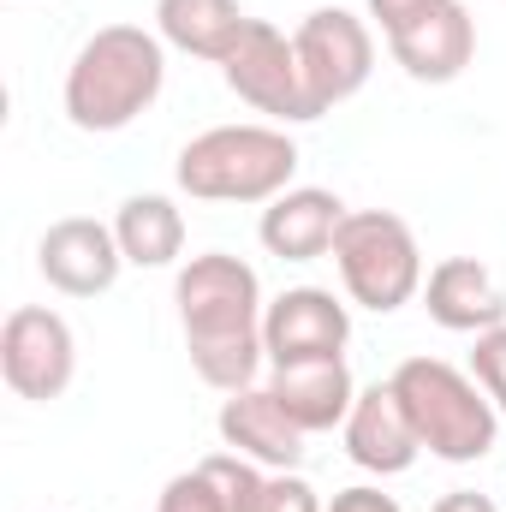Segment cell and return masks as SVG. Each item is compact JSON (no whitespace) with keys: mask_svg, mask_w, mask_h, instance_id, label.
I'll return each mask as SVG.
<instances>
[{"mask_svg":"<svg viewBox=\"0 0 506 512\" xmlns=\"http://www.w3.org/2000/svg\"><path fill=\"white\" fill-rule=\"evenodd\" d=\"M268 393L286 405V417L304 435H328V429H346L358 382H352L346 358H298V364L268 370Z\"/></svg>","mask_w":506,"mask_h":512,"instance_id":"15","label":"cell"},{"mask_svg":"<svg viewBox=\"0 0 506 512\" xmlns=\"http://www.w3.org/2000/svg\"><path fill=\"white\" fill-rule=\"evenodd\" d=\"M364 6H370V24L381 36H399V30H411L417 18H429V12H441L453 0H364Z\"/></svg>","mask_w":506,"mask_h":512,"instance_id":"23","label":"cell"},{"mask_svg":"<svg viewBox=\"0 0 506 512\" xmlns=\"http://www.w3.org/2000/svg\"><path fill=\"white\" fill-rule=\"evenodd\" d=\"M352 340V310L328 286H286L262 310V346L268 364H298V358H346Z\"/></svg>","mask_w":506,"mask_h":512,"instance_id":"10","label":"cell"},{"mask_svg":"<svg viewBox=\"0 0 506 512\" xmlns=\"http://www.w3.org/2000/svg\"><path fill=\"white\" fill-rule=\"evenodd\" d=\"M417 453H423V441H417L393 382L358 387L352 417H346V459L358 471H370V477H399V471L417 465Z\"/></svg>","mask_w":506,"mask_h":512,"instance_id":"14","label":"cell"},{"mask_svg":"<svg viewBox=\"0 0 506 512\" xmlns=\"http://www.w3.org/2000/svg\"><path fill=\"white\" fill-rule=\"evenodd\" d=\"M328 512H405L393 495H381V489H370V483H358V489H340L334 501H328Z\"/></svg>","mask_w":506,"mask_h":512,"instance_id":"24","label":"cell"},{"mask_svg":"<svg viewBox=\"0 0 506 512\" xmlns=\"http://www.w3.org/2000/svg\"><path fill=\"white\" fill-rule=\"evenodd\" d=\"M0 376L18 399L48 405L78 376V334L48 304H18L0 328Z\"/></svg>","mask_w":506,"mask_h":512,"instance_id":"8","label":"cell"},{"mask_svg":"<svg viewBox=\"0 0 506 512\" xmlns=\"http://www.w3.org/2000/svg\"><path fill=\"white\" fill-rule=\"evenodd\" d=\"M161 84H167V42L143 24H102L72 54L60 108L78 131L108 137L126 131L137 114H149Z\"/></svg>","mask_w":506,"mask_h":512,"instance_id":"2","label":"cell"},{"mask_svg":"<svg viewBox=\"0 0 506 512\" xmlns=\"http://www.w3.org/2000/svg\"><path fill=\"white\" fill-rule=\"evenodd\" d=\"M245 6L239 0H155V36L191 60H227L233 42L245 36Z\"/></svg>","mask_w":506,"mask_h":512,"instance_id":"17","label":"cell"},{"mask_svg":"<svg viewBox=\"0 0 506 512\" xmlns=\"http://www.w3.org/2000/svg\"><path fill=\"white\" fill-rule=\"evenodd\" d=\"M471 376L483 382V393L495 399V411L506 417V322L477 334V352H471Z\"/></svg>","mask_w":506,"mask_h":512,"instance_id":"21","label":"cell"},{"mask_svg":"<svg viewBox=\"0 0 506 512\" xmlns=\"http://www.w3.org/2000/svg\"><path fill=\"white\" fill-rule=\"evenodd\" d=\"M292 173L298 143L280 126H209L173 161L179 191L197 203H274L292 191Z\"/></svg>","mask_w":506,"mask_h":512,"instance_id":"4","label":"cell"},{"mask_svg":"<svg viewBox=\"0 0 506 512\" xmlns=\"http://www.w3.org/2000/svg\"><path fill=\"white\" fill-rule=\"evenodd\" d=\"M36 268L60 298H102L114 292L126 251L114 239V221H90V215H66L36 239Z\"/></svg>","mask_w":506,"mask_h":512,"instance_id":"9","label":"cell"},{"mask_svg":"<svg viewBox=\"0 0 506 512\" xmlns=\"http://www.w3.org/2000/svg\"><path fill=\"white\" fill-rule=\"evenodd\" d=\"M429 512H501V507L489 495H477V489H453V495H441Z\"/></svg>","mask_w":506,"mask_h":512,"instance_id":"25","label":"cell"},{"mask_svg":"<svg viewBox=\"0 0 506 512\" xmlns=\"http://www.w3.org/2000/svg\"><path fill=\"white\" fill-rule=\"evenodd\" d=\"M393 393L423 441V453L447 459V465H477L495 453L501 441V411L483 393V382L447 358H405L393 376Z\"/></svg>","mask_w":506,"mask_h":512,"instance_id":"3","label":"cell"},{"mask_svg":"<svg viewBox=\"0 0 506 512\" xmlns=\"http://www.w3.org/2000/svg\"><path fill=\"white\" fill-rule=\"evenodd\" d=\"M203 471L215 477L227 512H256V495H262V483H268V471H262L256 459H245V453H209Z\"/></svg>","mask_w":506,"mask_h":512,"instance_id":"19","label":"cell"},{"mask_svg":"<svg viewBox=\"0 0 506 512\" xmlns=\"http://www.w3.org/2000/svg\"><path fill=\"white\" fill-rule=\"evenodd\" d=\"M423 310L447 334H489L506 322V292L477 256H441L423 274Z\"/></svg>","mask_w":506,"mask_h":512,"instance_id":"13","label":"cell"},{"mask_svg":"<svg viewBox=\"0 0 506 512\" xmlns=\"http://www.w3.org/2000/svg\"><path fill=\"white\" fill-rule=\"evenodd\" d=\"M155 512H227V501H221L215 477H209L203 465H191V471H179V477L161 489Z\"/></svg>","mask_w":506,"mask_h":512,"instance_id":"20","label":"cell"},{"mask_svg":"<svg viewBox=\"0 0 506 512\" xmlns=\"http://www.w3.org/2000/svg\"><path fill=\"white\" fill-rule=\"evenodd\" d=\"M292 48H298V66H304V90H310L316 120L334 114L340 102H352L370 84V72H376V30L358 12H346V6H316L292 30Z\"/></svg>","mask_w":506,"mask_h":512,"instance_id":"6","label":"cell"},{"mask_svg":"<svg viewBox=\"0 0 506 512\" xmlns=\"http://www.w3.org/2000/svg\"><path fill=\"white\" fill-rule=\"evenodd\" d=\"M256 512H328V507H322V495L298 471H268V483L256 495Z\"/></svg>","mask_w":506,"mask_h":512,"instance_id":"22","label":"cell"},{"mask_svg":"<svg viewBox=\"0 0 506 512\" xmlns=\"http://www.w3.org/2000/svg\"><path fill=\"white\" fill-rule=\"evenodd\" d=\"M346 203L322 185H292L280 191L274 203H262V221H256V239L262 251L280 256V262H316V256H334V239L346 227Z\"/></svg>","mask_w":506,"mask_h":512,"instance_id":"11","label":"cell"},{"mask_svg":"<svg viewBox=\"0 0 506 512\" xmlns=\"http://www.w3.org/2000/svg\"><path fill=\"white\" fill-rule=\"evenodd\" d=\"M334 268L340 286L358 310L393 316L423 292V251L417 233L393 209H352L340 239H334Z\"/></svg>","mask_w":506,"mask_h":512,"instance_id":"5","label":"cell"},{"mask_svg":"<svg viewBox=\"0 0 506 512\" xmlns=\"http://www.w3.org/2000/svg\"><path fill=\"white\" fill-rule=\"evenodd\" d=\"M173 304H179V328H185V352L197 382L215 393H239L256 387V370L268 358L262 346V280L245 256L203 251L191 256L173 280Z\"/></svg>","mask_w":506,"mask_h":512,"instance_id":"1","label":"cell"},{"mask_svg":"<svg viewBox=\"0 0 506 512\" xmlns=\"http://www.w3.org/2000/svg\"><path fill=\"white\" fill-rule=\"evenodd\" d=\"M221 78L239 102H251L256 114L280 120V126H304L316 120L310 108V90H304V66H298V48L286 30H274L268 18H251L245 36L233 42V54L221 60Z\"/></svg>","mask_w":506,"mask_h":512,"instance_id":"7","label":"cell"},{"mask_svg":"<svg viewBox=\"0 0 506 512\" xmlns=\"http://www.w3.org/2000/svg\"><path fill=\"white\" fill-rule=\"evenodd\" d=\"M114 239H120V251H126L131 268H173L179 251H185V215H179L173 197L137 191V197L120 203V215H114Z\"/></svg>","mask_w":506,"mask_h":512,"instance_id":"18","label":"cell"},{"mask_svg":"<svg viewBox=\"0 0 506 512\" xmlns=\"http://www.w3.org/2000/svg\"><path fill=\"white\" fill-rule=\"evenodd\" d=\"M215 429H221V447H227V453H245L262 471H298V465H304V441H310V435L286 417V405H280L268 387H239V393H227Z\"/></svg>","mask_w":506,"mask_h":512,"instance_id":"12","label":"cell"},{"mask_svg":"<svg viewBox=\"0 0 506 512\" xmlns=\"http://www.w3.org/2000/svg\"><path fill=\"white\" fill-rule=\"evenodd\" d=\"M387 54L411 84H453L477 54V18L453 0V6H441L429 18H417L411 30L387 36Z\"/></svg>","mask_w":506,"mask_h":512,"instance_id":"16","label":"cell"}]
</instances>
